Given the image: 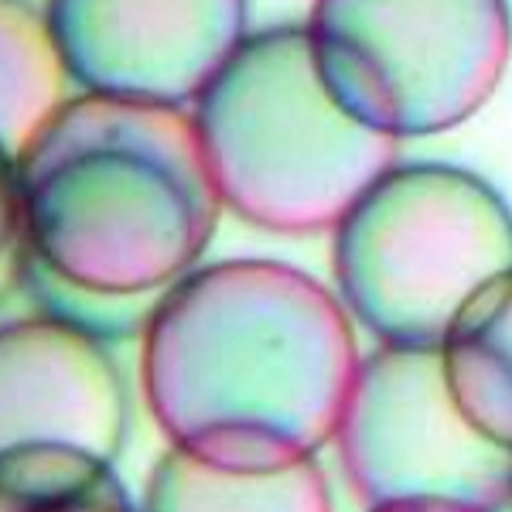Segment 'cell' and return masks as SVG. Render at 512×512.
I'll return each instance as SVG.
<instances>
[{
	"mask_svg": "<svg viewBox=\"0 0 512 512\" xmlns=\"http://www.w3.org/2000/svg\"><path fill=\"white\" fill-rule=\"evenodd\" d=\"M18 280L35 311L127 338L192 274L222 198L185 106L82 93L18 154Z\"/></svg>",
	"mask_w": 512,
	"mask_h": 512,
	"instance_id": "cell-1",
	"label": "cell"
},
{
	"mask_svg": "<svg viewBox=\"0 0 512 512\" xmlns=\"http://www.w3.org/2000/svg\"><path fill=\"white\" fill-rule=\"evenodd\" d=\"M362 355L349 311L280 260H222L171 284L144 328V390L175 448L277 472L335 441Z\"/></svg>",
	"mask_w": 512,
	"mask_h": 512,
	"instance_id": "cell-2",
	"label": "cell"
},
{
	"mask_svg": "<svg viewBox=\"0 0 512 512\" xmlns=\"http://www.w3.org/2000/svg\"><path fill=\"white\" fill-rule=\"evenodd\" d=\"M192 120L222 205L267 233L335 229L400 158V140L335 103L301 24L246 35Z\"/></svg>",
	"mask_w": 512,
	"mask_h": 512,
	"instance_id": "cell-3",
	"label": "cell"
},
{
	"mask_svg": "<svg viewBox=\"0 0 512 512\" xmlns=\"http://www.w3.org/2000/svg\"><path fill=\"white\" fill-rule=\"evenodd\" d=\"M342 304L383 345L441 349L472 297L512 270V209L458 164H400L332 229Z\"/></svg>",
	"mask_w": 512,
	"mask_h": 512,
	"instance_id": "cell-4",
	"label": "cell"
},
{
	"mask_svg": "<svg viewBox=\"0 0 512 512\" xmlns=\"http://www.w3.org/2000/svg\"><path fill=\"white\" fill-rule=\"evenodd\" d=\"M304 28L335 103L396 140L475 117L512 55L509 0H315Z\"/></svg>",
	"mask_w": 512,
	"mask_h": 512,
	"instance_id": "cell-5",
	"label": "cell"
},
{
	"mask_svg": "<svg viewBox=\"0 0 512 512\" xmlns=\"http://www.w3.org/2000/svg\"><path fill=\"white\" fill-rule=\"evenodd\" d=\"M338 461L369 509L458 502L512 506V448L461 414L441 349L383 345L366 355L335 431Z\"/></svg>",
	"mask_w": 512,
	"mask_h": 512,
	"instance_id": "cell-6",
	"label": "cell"
},
{
	"mask_svg": "<svg viewBox=\"0 0 512 512\" xmlns=\"http://www.w3.org/2000/svg\"><path fill=\"white\" fill-rule=\"evenodd\" d=\"M246 0H48V28L86 93L185 106L243 45Z\"/></svg>",
	"mask_w": 512,
	"mask_h": 512,
	"instance_id": "cell-7",
	"label": "cell"
},
{
	"mask_svg": "<svg viewBox=\"0 0 512 512\" xmlns=\"http://www.w3.org/2000/svg\"><path fill=\"white\" fill-rule=\"evenodd\" d=\"M127 434V386L106 338L38 311L0 325V451L69 444L113 461Z\"/></svg>",
	"mask_w": 512,
	"mask_h": 512,
	"instance_id": "cell-8",
	"label": "cell"
},
{
	"mask_svg": "<svg viewBox=\"0 0 512 512\" xmlns=\"http://www.w3.org/2000/svg\"><path fill=\"white\" fill-rule=\"evenodd\" d=\"M144 512H335V502L315 458L236 472L171 448L151 475Z\"/></svg>",
	"mask_w": 512,
	"mask_h": 512,
	"instance_id": "cell-9",
	"label": "cell"
},
{
	"mask_svg": "<svg viewBox=\"0 0 512 512\" xmlns=\"http://www.w3.org/2000/svg\"><path fill=\"white\" fill-rule=\"evenodd\" d=\"M441 359L461 414L492 441L512 448V270L461 308Z\"/></svg>",
	"mask_w": 512,
	"mask_h": 512,
	"instance_id": "cell-10",
	"label": "cell"
},
{
	"mask_svg": "<svg viewBox=\"0 0 512 512\" xmlns=\"http://www.w3.org/2000/svg\"><path fill=\"white\" fill-rule=\"evenodd\" d=\"M0 512H137L113 461L69 444L0 451Z\"/></svg>",
	"mask_w": 512,
	"mask_h": 512,
	"instance_id": "cell-11",
	"label": "cell"
},
{
	"mask_svg": "<svg viewBox=\"0 0 512 512\" xmlns=\"http://www.w3.org/2000/svg\"><path fill=\"white\" fill-rule=\"evenodd\" d=\"M65 65L48 14L31 0H0V144L21 154L62 106Z\"/></svg>",
	"mask_w": 512,
	"mask_h": 512,
	"instance_id": "cell-12",
	"label": "cell"
},
{
	"mask_svg": "<svg viewBox=\"0 0 512 512\" xmlns=\"http://www.w3.org/2000/svg\"><path fill=\"white\" fill-rule=\"evenodd\" d=\"M18 154L0 144V256L18 243Z\"/></svg>",
	"mask_w": 512,
	"mask_h": 512,
	"instance_id": "cell-13",
	"label": "cell"
},
{
	"mask_svg": "<svg viewBox=\"0 0 512 512\" xmlns=\"http://www.w3.org/2000/svg\"><path fill=\"white\" fill-rule=\"evenodd\" d=\"M369 512H485V509L458 506V502H400V506H379Z\"/></svg>",
	"mask_w": 512,
	"mask_h": 512,
	"instance_id": "cell-14",
	"label": "cell"
}]
</instances>
